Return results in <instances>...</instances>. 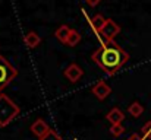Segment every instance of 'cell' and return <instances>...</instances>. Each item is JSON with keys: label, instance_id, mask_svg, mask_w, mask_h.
Returning a JSON list of instances; mask_svg holds the SVG:
<instances>
[{"label": "cell", "instance_id": "6da1fadb", "mask_svg": "<svg viewBox=\"0 0 151 140\" xmlns=\"http://www.w3.org/2000/svg\"><path fill=\"white\" fill-rule=\"evenodd\" d=\"M93 61L100 67L101 70L109 75L114 76L129 60V54L119 47L114 41L113 43H104L101 44L91 55Z\"/></svg>", "mask_w": 151, "mask_h": 140}, {"label": "cell", "instance_id": "7a4b0ae2", "mask_svg": "<svg viewBox=\"0 0 151 140\" xmlns=\"http://www.w3.org/2000/svg\"><path fill=\"white\" fill-rule=\"evenodd\" d=\"M21 112L19 107L4 93H0V127L7 126Z\"/></svg>", "mask_w": 151, "mask_h": 140}, {"label": "cell", "instance_id": "3957f363", "mask_svg": "<svg viewBox=\"0 0 151 140\" xmlns=\"http://www.w3.org/2000/svg\"><path fill=\"white\" fill-rule=\"evenodd\" d=\"M18 76V70L3 57L0 55V92Z\"/></svg>", "mask_w": 151, "mask_h": 140}, {"label": "cell", "instance_id": "277c9868", "mask_svg": "<svg viewBox=\"0 0 151 140\" xmlns=\"http://www.w3.org/2000/svg\"><path fill=\"white\" fill-rule=\"evenodd\" d=\"M100 34L103 35V38H104L107 43H113L114 38L120 34V26H119L113 19H107V22H106V25L103 26Z\"/></svg>", "mask_w": 151, "mask_h": 140}, {"label": "cell", "instance_id": "5b68a950", "mask_svg": "<svg viewBox=\"0 0 151 140\" xmlns=\"http://www.w3.org/2000/svg\"><path fill=\"white\" fill-rule=\"evenodd\" d=\"M82 75H84V70H82L76 63L69 64V66L66 67V70H65V77H66L69 82H72V83L78 82V80L82 77Z\"/></svg>", "mask_w": 151, "mask_h": 140}, {"label": "cell", "instance_id": "8992f818", "mask_svg": "<svg viewBox=\"0 0 151 140\" xmlns=\"http://www.w3.org/2000/svg\"><path fill=\"white\" fill-rule=\"evenodd\" d=\"M93 93H94V96H96L99 101H104V99L111 93V88H110L104 80H100V82H97V83L93 86Z\"/></svg>", "mask_w": 151, "mask_h": 140}, {"label": "cell", "instance_id": "52a82bcc", "mask_svg": "<svg viewBox=\"0 0 151 140\" xmlns=\"http://www.w3.org/2000/svg\"><path fill=\"white\" fill-rule=\"evenodd\" d=\"M49 130H50V127L47 126V123H46L43 118L35 120V121L32 123V126H31V131H32V134H34V136H37L38 139H40V137H43Z\"/></svg>", "mask_w": 151, "mask_h": 140}, {"label": "cell", "instance_id": "ba28073f", "mask_svg": "<svg viewBox=\"0 0 151 140\" xmlns=\"http://www.w3.org/2000/svg\"><path fill=\"white\" fill-rule=\"evenodd\" d=\"M106 118H107L111 124H122V121H123V118H125V114H123V111H120L119 108H113V109H110V111L107 112Z\"/></svg>", "mask_w": 151, "mask_h": 140}, {"label": "cell", "instance_id": "9c48e42d", "mask_svg": "<svg viewBox=\"0 0 151 140\" xmlns=\"http://www.w3.org/2000/svg\"><path fill=\"white\" fill-rule=\"evenodd\" d=\"M24 43L27 44V47H29V48H37V47L40 45V43H41V37H40L37 32L29 31V32L24 37Z\"/></svg>", "mask_w": 151, "mask_h": 140}, {"label": "cell", "instance_id": "30bf717a", "mask_svg": "<svg viewBox=\"0 0 151 140\" xmlns=\"http://www.w3.org/2000/svg\"><path fill=\"white\" fill-rule=\"evenodd\" d=\"M70 32H72V29H70L68 25H62V26H59V28L56 29L54 37H56L62 44H66V41H68V38H69Z\"/></svg>", "mask_w": 151, "mask_h": 140}, {"label": "cell", "instance_id": "8fae6325", "mask_svg": "<svg viewBox=\"0 0 151 140\" xmlns=\"http://www.w3.org/2000/svg\"><path fill=\"white\" fill-rule=\"evenodd\" d=\"M128 112L132 115V117H135V118H138L142 112H144V107L138 102V101H135V102H132L129 107H128Z\"/></svg>", "mask_w": 151, "mask_h": 140}, {"label": "cell", "instance_id": "7c38bea8", "mask_svg": "<svg viewBox=\"0 0 151 140\" xmlns=\"http://www.w3.org/2000/svg\"><path fill=\"white\" fill-rule=\"evenodd\" d=\"M106 22H107V19H106L103 15H96V16L91 19V25H93V28H94L97 32H100L101 29H103V26L106 25Z\"/></svg>", "mask_w": 151, "mask_h": 140}, {"label": "cell", "instance_id": "4fadbf2b", "mask_svg": "<svg viewBox=\"0 0 151 140\" xmlns=\"http://www.w3.org/2000/svg\"><path fill=\"white\" fill-rule=\"evenodd\" d=\"M79 41H81V35H79V32H78V31H75V29H72V32H70V35H69L68 41H66V45L75 47Z\"/></svg>", "mask_w": 151, "mask_h": 140}, {"label": "cell", "instance_id": "5bb4252c", "mask_svg": "<svg viewBox=\"0 0 151 140\" xmlns=\"http://www.w3.org/2000/svg\"><path fill=\"white\" fill-rule=\"evenodd\" d=\"M110 133H111V136L119 137L120 134L125 133V127H123L122 124H111V127H110Z\"/></svg>", "mask_w": 151, "mask_h": 140}, {"label": "cell", "instance_id": "9a60e30c", "mask_svg": "<svg viewBox=\"0 0 151 140\" xmlns=\"http://www.w3.org/2000/svg\"><path fill=\"white\" fill-rule=\"evenodd\" d=\"M40 140H62V136L60 134H57L53 129H50L43 137H40Z\"/></svg>", "mask_w": 151, "mask_h": 140}, {"label": "cell", "instance_id": "2e32d148", "mask_svg": "<svg viewBox=\"0 0 151 140\" xmlns=\"http://www.w3.org/2000/svg\"><path fill=\"white\" fill-rule=\"evenodd\" d=\"M141 136H142L144 139L151 137V121L145 123V124L142 126V129H141Z\"/></svg>", "mask_w": 151, "mask_h": 140}, {"label": "cell", "instance_id": "e0dca14e", "mask_svg": "<svg viewBox=\"0 0 151 140\" xmlns=\"http://www.w3.org/2000/svg\"><path fill=\"white\" fill-rule=\"evenodd\" d=\"M100 1H101V0H85V3H87L88 6H91V7H96Z\"/></svg>", "mask_w": 151, "mask_h": 140}, {"label": "cell", "instance_id": "ac0fdd59", "mask_svg": "<svg viewBox=\"0 0 151 140\" xmlns=\"http://www.w3.org/2000/svg\"><path fill=\"white\" fill-rule=\"evenodd\" d=\"M128 140H145V139H144L142 136H139V134H135V133H134V134H132Z\"/></svg>", "mask_w": 151, "mask_h": 140}]
</instances>
